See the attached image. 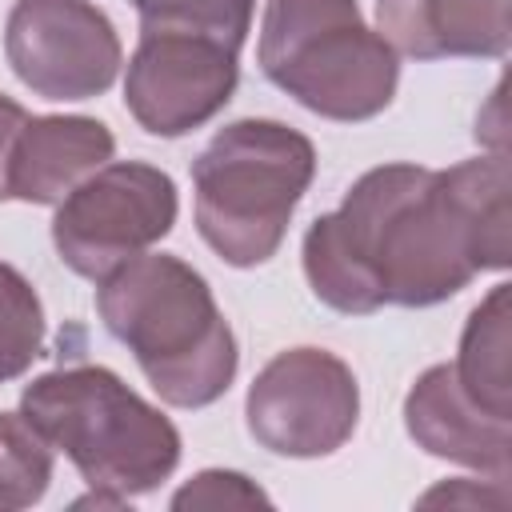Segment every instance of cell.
Returning <instances> with one entry per match:
<instances>
[{"label": "cell", "instance_id": "5", "mask_svg": "<svg viewBox=\"0 0 512 512\" xmlns=\"http://www.w3.org/2000/svg\"><path fill=\"white\" fill-rule=\"evenodd\" d=\"M256 60L300 108L340 124L380 116L400 84L396 48L356 0H268Z\"/></svg>", "mask_w": 512, "mask_h": 512}, {"label": "cell", "instance_id": "13", "mask_svg": "<svg viewBox=\"0 0 512 512\" xmlns=\"http://www.w3.org/2000/svg\"><path fill=\"white\" fill-rule=\"evenodd\" d=\"M508 284H496L472 312L460 332V352H456V380L460 388L492 416L512 420V312H508Z\"/></svg>", "mask_w": 512, "mask_h": 512}, {"label": "cell", "instance_id": "2", "mask_svg": "<svg viewBox=\"0 0 512 512\" xmlns=\"http://www.w3.org/2000/svg\"><path fill=\"white\" fill-rule=\"evenodd\" d=\"M104 328L172 408L216 404L240 368L236 336L208 280L172 252H144L96 280Z\"/></svg>", "mask_w": 512, "mask_h": 512}, {"label": "cell", "instance_id": "16", "mask_svg": "<svg viewBox=\"0 0 512 512\" xmlns=\"http://www.w3.org/2000/svg\"><path fill=\"white\" fill-rule=\"evenodd\" d=\"M44 352V304L32 280L0 264V384L24 376Z\"/></svg>", "mask_w": 512, "mask_h": 512}, {"label": "cell", "instance_id": "14", "mask_svg": "<svg viewBox=\"0 0 512 512\" xmlns=\"http://www.w3.org/2000/svg\"><path fill=\"white\" fill-rule=\"evenodd\" d=\"M132 8L140 12V32H188L240 52L256 0H132Z\"/></svg>", "mask_w": 512, "mask_h": 512}, {"label": "cell", "instance_id": "12", "mask_svg": "<svg viewBox=\"0 0 512 512\" xmlns=\"http://www.w3.org/2000/svg\"><path fill=\"white\" fill-rule=\"evenodd\" d=\"M116 136L96 116H28L12 152V200L60 204L80 180L104 168Z\"/></svg>", "mask_w": 512, "mask_h": 512}, {"label": "cell", "instance_id": "8", "mask_svg": "<svg viewBox=\"0 0 512 512\" xmlns=\"http://www.w3.org/2000/svg\"><path fill=\"white\" fill-rule=\"evenodd\" d=\"M4 56L16 80L44 100L104 96L124 64L116 24L92 0H16Z\"/></svg>", "mask_w": 512, "mask_h": 512}, {"label": "cell", "instance_id": "7", "mask_svg": "<svg viewBox=\"0 0 512 512\" xmlns=\"http://www.w3.org/2000/svg\"><path fill=\"white\" fill-rule=\"evenodd\" d=\"M244 420L248 436L276 456H332L356 432L360 384L328 348H284L248 384Z\"/></svg>", "mask_w": 512, "mask_h": 512}, {"label": "cell", "instance_id": "10", "mask_svg": "<svg viewBox=\"0 0 512 512\" xmlns=\"http://www.w3.org/2000/svg\"><path fill=\"white\" fill-rule=\"evenodd\" d=\"M404 428L428 456L508 480L512 420L484 412L456 380L452 364H432L404 396Z\"/></svg>", "mask_w": 512, "mask_h": 512}, {"label": "cell", "instance_id": "4", "mask_svg": "<svg viewBox=\"0 0 512 512\" xmlns=\"http://www.w3.org/2000/svg\"><path fill=\"white\" fill-rule=\"evenodd\" d=\"M316 176V148L304 132L244 116L224 124L192 160L196 232L232 268L272 260L288 220Z\"/></svg>", "mask_w": 512, "mask_h": 512}, {"label": "cell", "instance_id": "3", "mask_svg": "<svg viewBox=\"0 0 512 512\" xmlns=\"http://www.w3.org/2000/svg\"><path fill=\"white\" fill-rule=\"evenodd\" d=\"M20 416L72 460L92 492L120 504L160 488L184 448L176 424L104 364L36 376L20 392Z\"/></svg>", "mask_w": 512, "mask_h": 512}, {"label": "cell", "instance_id": "15", "mask_svg": "<svg viewBox=\"0 0 512 512\" xmlns=\"http://www.w3.org/2000/svg\"><path fill=\"white\" fill-rule=\"evenodd\" d=\"M48 484L52 444L20 412H0V512L32 508Z\"/></svg>", "mask_w": 512, "mask_h": 512}, {"label": "cell", "instance_id": "9", "mask_svg": "<svg viewBox=\"0 0 512 512\" xmlns=\"http://www.w3.org/2000/svg\"><path fill=\"white\" fill-rule=\"evenodd\" d=\"M240 84V52L188 32H140L124 76V108L152 136L208 124Z\"/></svg>", "mask_w": 512, "mask_h": 512}, {"label": "cell", "instance_id": "11", "mask_svg": "<svg viewBox=\"0 0 512 512\" xmlns=\"http://www.w3.org/2000/svg\"><path fill=\"white\" fill-rule=\"evenodd\" d=\"M376 32L412 60H496L512 44V0H376Z\"/></svg>", "mask_w": 512, "mask_h": 512}, {"label": "cell", "instance_id": "6", "mask_svg": "<svg viewBox=\"0 0 512 512\" xmlns=\"http://www.w3.org/2000/svg\"><path fill=\"white\" fill-rule=\"evenodd\" d=\"M180 212L176 184L144 160H108L80 180L52 216L56 256L84 280H104L120 264L160 244Z\"/></svg>", "mask_w": 512, "mask_h": 512}, {"label": "cell", "instance_id": "1", "mask_svg": "<svg viewBox=\"0 0 512 512\" xmlns=\"http://www.w3.org/2000/svg\"><path fill=\"white\" fill-rule=\"evenodd\" d=\"M508 156H476L444 172L420 164L368 168L304 232V276L320 304L372 316L384 304L432 308L480 272L512 264Z\"/></svg>", "mask_w": 512, "mask_h": 512}, {"label": "cell", "instance_id": "18", "mask_svg": "<svg viewBox=\"0 0 512 512\" xmlns=\"http://www.w3.org/2000/svg\"><path fill=\"white\" fill-rule=\"evenodd\" d=\"M24 120H28L24 104H16L12 96L0 92V200H12L8 172H12V152H16V136H20Z\"/></svg>", "mask_w": 512, "mask_h": 512}, {"label": "cell", "instance_id": "17", "mask_svg": "<svg viewBox=\"0 0 512 512\" xmlns=\"http://www.w3.org/2000/svg\"><path fill=\"white\" fill-rule=\"evenodd\" d=\"M256 508V504H272L268 492L248 480L244 472H228V468H204L196 472L176 496H172V508Z\"/></svg>", "mask_w": 512, "mask_h": 512}]
</instances>
